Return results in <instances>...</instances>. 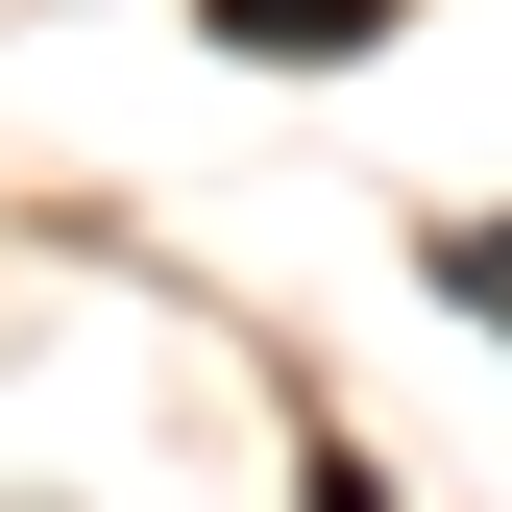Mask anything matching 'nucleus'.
<instances>
[{
    "label": "nucleus",
    "instance_id": "obj_1",
    "mask_svg": "<svg viewBox=\"0 0 512 512\" xmlns=\"http://www.w3.org/2000/svg\"><path fill=\"white\" fill-rule=\"evenodd\" d=\"M220 49H269V74H317V49H366V25H415V0H196Z\"/></svg>",
    "mask_w": 512,
    "mask_h": 512
}]
</instances>
